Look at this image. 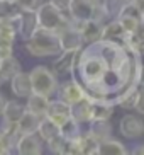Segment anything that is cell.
<instances>
[{
    "label": "cell",
    "mask_w": 144,
    "mask_h": 155,
    "mask_svg": "<svg viewBox=\"0 0 144 155\" xmlns=\"http://www.w3.org/2000/svg\"><path fill=\"white\" fill-rule=\"evenodd\" d=\"M29 78H31L32 92L41 96L51 97L58 89V77L53 73V70H49L44 65H36L29 72Z\"/></svg>",
    "instance_id": "cell-2"
},
{
    "label": "cell",
    "mask_w": 144,
    "mask_h": 155,
    "mask_svg": "<svg viewBox=\"0 0 144 155\" xmlns=\"http://www.w3.org/2000/svg\"><path fill=\"white\" fill-rule=\"evenodd\" d=\"M9 82H10V91H12V94L15 97H19V99H26V97L32 92L29 73L19 72L10 78Z\"/></svg>",
    "instance_id": "cell-16"
},
{
    "label": "cell",
    "mask_w": 144,
    "mask_h": 155,
    "mask_svg": "<svg viewBox=\"0 0 144 155\" xmlns=\"http://www.w3.org/2000/svg\"><path fill=\"white\" fill-rule=\"evenodd\" d=\"M97 153L99 155H126V153H129V150H127V147L124 143H121L117 140H112V137H110L99 143Z\"/></svg>",
    "instance_id": "cell-22"
},
{
    "label": "cell",
    "mask_w": 144,
    "mask_h": 155,
    "mask_svg": "<svg viewBox=\"0 0 144 155\" xmlns=\"http://www.w3.org/2000/svg\"><path fill=\"white\" fill-rule=\"evenodd\" d=\"M15 21H17V36L24 41L29 39V36L37 29L36 10H20Z\"/></svg>",
    "instance_id": "cell-11"
},
{
    "label": "cell",
    "mask_w": 144,
    "mask_h": 155,
    "mask_svg": "<svg viewBox=\"0 0 144 155\" xmlns=\"http://www.w3.org/2000/svg\"><path fill=\"white\" fill-rule=\"evenodd\" d=\"M20 7L15 0H0V21L5 19H15L20 14Z\"/></svg>",
    "instance_id": "cell-29"
},
{
    "label": "cell",
    "mask_w": 144,
    "mask_h": 155,
    "mask_svg": "<svg viewBox=\"0 0 144 155\" xmlns=\"http://www.w3.org/2000/svg\"><path fill=\"white\" fill-rule=\"evenodd\" d=\"M36 17H37V28H44L49 31L58 32L70 22V17L64 15L63 10L56 9L53 4L46 2L41 4L36 9Z\"/></svg>",
    "instance_id": "cell-3"
},
{
    "label": "cell",
    "mask_w": 144,
    "mask_h": 155,
    "mask_svg": "<svg viewBox=\"0 0 144 155\" xmlns=\"http://www.w3.org/2000/svg\"><path fill=\"white\" fill-rule=\"evenodd\" d=\"M124 4H126L124 0H102V2H100V7H102V10L105 12L107 19H115L119 15V12H121Z\"/></svg>",
    "instance_id": "cell-30"
},
{
    "label": "cell",
    "mask_w": 144,
    "mask_h": 155,
    "mask_svg": "<svg viewBox=\"0 0 144 155\" xmlns=\"http://www.w3.org/2000/svg\"><path fill=\"white\" fill-rule=\"evenodd\" d=\"M104 24L100 21H95V19H90V21H85L81 24L80 34L81 39L85 45H90V43H97L102 39V31H104Z\"/></svg>",
    "instance_id": "cell-15"
},
{
    "label": "cell",
    "mask_w": 144,
    "mask_h": 155,
    "mask_svg": "<svg viewBox=\"0 0 144 155\" xmlns=\"http://www.w3.org/2000/svg\"><path fill=\"white\" fill-rule=\"evenodd\" d=\"M44 116H48L49 119H53L54 123L59 126L63 121H66V119L71 116V106L66 104V102L61 101V99L49 101V106H48V111H46Z\"/></svg>",
    "instance_id": "cell-14"
},
{
    "label": "cell",
    "mask_w": 144,
    "mask_h": 155,
    "mask_svg": "<svg viewBox=\"0 0 144 155\" xmlns=\"http://www.w3.org/2000/svg\"><path fill=\"white\" fill-rule=\"evenodd\" d=\"M134 109L139 114H144V87H139V94H137V101H136Z\"/></svg>",
    "instance_id": "cell-34"
},
{
    "label": "cell",
    "mask_w": 144,
    "mask_h": 155,
    "mask_svg": "<svg viewBox=\"0 0 144 155\" xmlns=\"http://www.w3.org/2000/svg\"><path fill=\"white\" fill-rule=\"evenodd\" d=\"M26 99H27V102H26V109L27 111L37 114V116H41V118L46 114L48 106H49V97L41 96V94H36V92H31Z\"/></svg>",
    "instance_id": "cell-20"
},
{
    "label": "cell",
    "mask_w": 144,
    "mask_h": 155,
    "mask_svg": "<svg viewBox=\"0 0 144 155\" xmlns=\"http://www.w3.org/2000/svg\"><path fill=\"white\" fill-rule=\"evenodd\" d=\"M132 153H134V155H137V153H144V143H142V145H137V147H136L134 150H132Z\"/></svg>",
    "instance_id": "cell-38"
},
{
    "label": "cell",
    "mask_w": 144,
    "mask_h": 155,
    "mask_svg": "<svg viewBox=\"0 0 144 155\" xmlns=\"http://www.w3.org/2000/svg\"><path fill=\"white\" fill-rule=\"evenodd\" d=\"M127 32L122 28V24L117 19H110V22L104 24V31H102V41H112V43H126Z\"/></svg>",
    "instance_id": "cell-17"
},
{
    "label": "cell",
    "mask_w": 144,
    "mask_h": 155,
    "mask_svg": "<svg viewBox=\"0 0 144 155\" xmlns=\"http://www.w3.org/2000/svg\"><path fill=\"white\" fill-rule=\"evenodd\" d=\"M142 124H144V121H142Z\"/></svg>",
    "instance_id": "cell-43"
},
{
    "label": "cell",
    "mask_w": 144,
    "mask_h": 155,
    "mask_svg": "<svg viewBox=\"0 0 144 155\" xmlns=\"http://www.w3.org/2000/svg\"><path fill=\"white\" fill-rule=\"evenodd\" d=\"M7 102V99L4 97V94H0V116H2V111H4V106Z\"/></svg>",
    "instance_id": "cell-39"
},
{
    "label": "cell",
    "mask_w": 144,
    "mask_h": 155,
    "mask_svg": "<svg viewBox=\"0 0 144 155\" xmlns=\"http://www.w3.org/2000/svg\"><path fill=\"white\" fill-rule=\"evenodd\" d=\"M48 143V148H49L51 153H58V155H64L66 153V147H68V140L63 135H56L51 140L46 141Z\"/></svg>",
    "instance_id": "cell-31"
},
{
    "label": "cell",
    "mask_w": 144,
    "mask_h": 155,
    "mask_svg": "<svg viewBox=\"0 0 144 155\" xmlns=\"http://www.w3.org/2000/svg\"><path fill=\"white\" fill-rule=\"evenodd\" d=\"M14 147L10 145V141L7 140V137H5L4 133L0 131V155H7L12 152Z\"/></svg>",
    "instance_id": "cell-33"
},
{
    "label": "cell",
    "mask_w": 144,
    "mask_h": 155,
    "mask_svg": "<svg viewBox=\"0 0 144 155\" xmlns=\"http://www.w3.org/2000/svg\"><path fill=\"white\" fill-rule=\"evenodd\" d=\"M137 84H139V87H144V63L141 65V70H139V78H137Z\"/></svg>",
    "instance_id": "cell-36"
},
{
    "label": "cell",
    "mask_w": 144,
    "mask_h": 155,
    "mask_svg": "<svg viewBox=\"0 0 144 155\" xmlns=\"http://www.w3.org/2000/svg\"><path fill=\"white\" fill-rule=\"evenodd\" d=\"M19 72H22V67H20V61H19L14 55L0 58V73H2L7 80H10V78Z\"/></svg>",
    "instance_id": "cell-26"
},
{
    "label": "cell",
    "mask_w": 144,
    "mask_h": 155,
    "mask_svg": "<svg viewBox=\"0 0 144 155\" xmlns=\"http://www.w3.org/2000/svg\"><path fill=\"white\" fill-rule=\"evenodd\" d=\"M14 148L20 155H39L42 153V140L37 137V133L20 135L15 141Z\"/></svg>",
    "instance_id": "cell-9"
},
{
    "label": "cell",
    "mask_w": 144,
    "mask_h": 155,
    "mask_svg": "<svg viewBox=\"0 0 144 155\" xmlns=\"http://www.w3.org/2000/svg\"><path fill=\"white\" fill-rule=\"evenodd\" d=\"M90 106H92V101L88 97H83L81 101H78L77 104L71 106V116L81 124L90 123V119H92Z\"/></svg>",
    "instance_id": "cell-23"
},
{
    "label": "cell",
    "mask_w": 144,
    "mask_h": 155,
    "mask_svg": "<svg viewBox=\"0 0 144 155\" xmlns=\"http://www.w3.org/2000/svg\"><path fill=\"white\" fill-rule=\"evenodd\" d=\"M90 113L92 119H110L115 111V102L112 97H105V99H90ZM90 119V121H92Z\"/></svg>",
    "instance_id": "cell-12"
},
{
    "label": "cell",
    "mask_w": 144,
    "mask_h": 155,
    "mask_svg": "<svg viewBox=\"0 0 144 155\" xmlns=\"http://www.w3.org/2000/svg\"><path fill=\"white\" fill-rule=\"evenodd\" d=\"M26 111V106H22L17 101H7L2 111V119L7 123H15L17 124L19 118L22 116V113Z\"/></svg>",
    "instance_id": "cell-24"
},
{
    "label": "cell",
    "mask_w": 144,
    "mask_h": 155,
    "mask_svg": "<svg viewBox=\"0 0 144 155\" xmlns=\"http://www.w3.org/2000/svg\"><path fill=\"white\" fill-rule=\"evenodd\" d=\"M88 2H90V4H93V5H100V2H102V0H88Z\"/></svg>",
    "instance_id": "cell-40"
},
{
    "label": "cell",
    "mask_w": 144,
    "mask_h": 155,
    "mask_svg": "<svg viewBox=\"0 0 144 155\" xmlns=\"http://www.w3.org/2000/svg\"><path fill=\"white\" fill-rule=\"evenodd\" d=\"M81 147V155H93L97 153V148H99V141L93 138L90 131H81V135L78 137Z\"/></svg>",
    "instance_id": "cell-28"
},
{
    "label": "cell",
    "mask_w": 144,
    "mask_h": 155,
    "mask_svg": "<svg viewBox=\"0 0 144 155\" xmlns=\"http://www.w3.org/2000/svg\"><path fill=\"white\" fill-rule=\"evenodd\" d=\"M142 24H144V12H142Z\"/></svg>",
    "instance_id": "cell-41"
},
{
    "label": "cell",
    "mask_w": 144,
    "mask_h": 155,
    "mask_svg": "<svg viewBox=\"0 0 144 155\" xmlns=\"http://www.w3.org/2000/svg\"><path fill=\"white\" fill-rule=\"evenodd\" d=\"M78 51H80V50H78ZM78 51H73V50L59 51V56L54 60V63H53V73L58 78L71 77L73 73H75Z\"/></svg>",
    "instance_id": "cell-5"
},
{
    "label": "cell",
    "mask_w": 144,
    "mask_h": 155,
    "mask_svg": "<svg viewBox=\"0 0 144 155\" xmlns=\"http://www.w3.org/2000/svg\"><path fill=\"white\" fill-rule=\"evenodd\" d=\"M59 135H63L66 140H77L81 135V123H78L73 116H70L66 121L59 124Z\"/></svg>",
    "instance_id": "cell-27"
},
{
    "label": "cell",
    "mask_w": 144,
    "mask_h": 155,
    "mask_svg": "<svg viewBox=\"0 0 144 155\" xmlns=\"http://www.w3.org/2000/svg\"><path fill=\"white\" fill-rule=\"evenodd\" d=\"M56 92L59 94V99L64 101V102L70 104V106L77 104L78 101H81L83 97H86L85 89H83V85L80 84V80H75V78H71V77L68 78V80H64L61 85L58 84Z\"/></svg>",
    "instance_id": "cell-4"
},
{
    "label": "cell",
    "mask_w": 144,
    "mask_h": 155,
    "mask_svg": "<svg viewBox=\"0 0 144 155\" xmlns=\"http://www.w3.org/2000/svg\"><path fill=\"white\" fill-rule=\"evenodd\" d=\"M115 19L122 24V28L126 29V32L134 31L137 26L142 24V14L137 10V7L132 2H126V4L122 5L121 12H119V15Z\"/></svg>",
    "instance_id": "cell-7"
},
{
    "label": "cell",
    "mask_w": 144,
    "mask_h": 155,
    "mask_svg": "<svg viewBox=\"0 0 144 155\" xmlns=\"http://www.w3.org/2000/svg\"><path fill=\"white\" fill-rule=\"evenodd\" d=\"M132 4L137 7V10H139L141 14L144 12V0H132Z\"/></svg>",
    "instance_id": "cell-37"
},
{
    "label": "cell",
    "mask_w": 144,
    "mask_h": 155,
    "mask_svg": "<svg viewBox=\"0 0 144 155\" xmlns=\"http://www.w3.org/2000/svg\"><path fill=\"white\" fill-rule=\"evenodd\" d=\"M97 7L99 5L90 4L88 0H71L66 12H70V19H75V21H90V19H95Z\"/></svg>",
    "instance_id": "cell-10"
},
{
    "label": "cell",
    "mask_w": 144,
    "mask_h": 155,
    "mask_svg": "<svg viewBox=\"0 0 144 155\" xmlns=\"http://www.w3.org/2000/svg\"><path fill=\"white\" fill-rule=\"evenodd\" d=\"M126 48L129 51H132L134 55L144 56V24L137 26L134 31L127 32L126 36Z\"/></svg>",
    "instance_id": "cell-18"
},
{
    "label": "cell",
    "mask_w": 144,
    "mask_h": 155,
    "mask_svg": "<svg viewBox=\"0 0 144 155\" xmlns=\"http://www.w3.org/2000/svg\"><path fill=\"white\" fill-rule=\"evenodd\" d=\"M137 94H139V85L137 84H129L121 92H117L112 99L115 102V106H121L122 109H134Z\"/></svg>",
    "instance_id": "cell-13"
},
{
    "label": "cell",
    "mask_w": 144,
    "mask_h": 155,
    "mask_svg": "<svg viewBox=\"0 0 144 155\" xmlns=\"http://www.w3.org/2000/svg\"><path fill=\"white\" fill-rule=\"evenodd\" d=\"M124 2H132V0H124Z\"/></svg>",
    "instance_id": "cell-42"
},
{
    "label": "cell",
    "mask_w": 144,
    "mask_h": 155,
    "mask_svg": "<svg viewBox=\"0 0 144 155\" xmlns=\"http://www.w3.org/2000/svg\"><path fill=\"white\" fill-rule=\"evenodd\" d=\"M24 50L27 51V55L37 56V58L56 55V53L61 51L58 32L44 29V28H37L29 36V39L24 41Z\"/></svg>",
    "instance_id": "cell-1"
},
{
    "label": "cell",
    "mask_w": 144,
    "mask_h": 155,
    "mask_svg": "<svg viewBox=\"0 0 144 155\" xmlns=\"http://www.w3.org/2000/svg\"><path fill=\"white\" fill-rule=\"evenodd\" d=\"M37 137L41 138L42 141H48L51 140L53 137L59 135V126L54 123L53 119H49L48 116H42L39 121V126H37Z\"/></svg>",
    "instance_id": "cell-25"
},
{
    "label": "cell",
    "mask_w": 144,
    "mask_h": 155,
    "mask_svg": "<svg viewBox=\"0 0 144 155\" xmlns=\"http://www.w3.org/2000/svg\"><path fill=\"white\" fill-rule=\"evenodd\" d=\"M39 121H41V116L31 113V111H24L22 116L19 118L17 121V130L20 135H27V133H36L37 131V126H39Z\"/></svg>",
    "instance_id": "cell-21"
},
{
    "label": "cell",
    "mask_w": 144,
    "mask_h": 155,
    "mask_svg": "<svg viewBox=\"0 0 144 155\" xmlns=\"http://www.w3.org/2000/svg\"><path fill=\"white\" fill-rule=\"evenodd\" d=\"M22 10H36L42 2L41 0H15Z\"/></svg>",
    "instance_id": "cell-32"
},
{
    "label": "cell",
    "mask_w": 144,
    "mask_h": 155,
    "mask_svg": "<svg viewBox=\"0 0 144 155\" xmlns=\"http://www.w3.org/2000/svg\"><path fill=\"white\" fill-rule=\"evenodd\" d=\"M49 4H53L56 9H59V10H63V12H66L68 10V7H70V2L71 0H48Z\"/></svg>",
    "instance_id": "cell-35"
},
{
    "label": "cell",
    "mask_w": 144,
    "mask_h": 155,
    "mask_svg": "<svg viewBox=\"0 0 144 155\" xmlns=\"http://www.w3.org/2000/svg\"><path fill=\"white\" fill-rule=\"evenodd\" d=\"M119 133L127 140H136L144 135V124L142 119H139L134 114H126L119 121Z\"/></svg>",
    "instance_id": "cell-8"
},
{
    "label": "cell",
    "mask_w": 144,
    "mask_h": 155,
    "mask_svg": "<svg viewBox=\"0 0 144 155\" xmlns=\"http://www.w3.org/2000/svg\"><path fill=\"white\" fill-rule=\"evenodd\" d=\"M58 39H59V46H61V51H78L83 48V39H81V34L73 24L68 22L61 31H58Z\"/></svg>",
    "instance_id": "cell-6"
},
{
    "label": "cell",
    "mask_w": 144,
    "mask_h": 155,
    "mask_svg": "<svg viewBox=\"0 0 144 155\" xmlns=\"http://www.w3.org/2000/svg\"><path fill=\"white\" fill-rule=\"evenodd\" d=\"M88 124H90L88 131L93 135V138L99 141V143L112 137L114 128H112V123H110L108 119H92Z\"/></svg>",
    "instance_id": "cell-19"
}]
</instances>
